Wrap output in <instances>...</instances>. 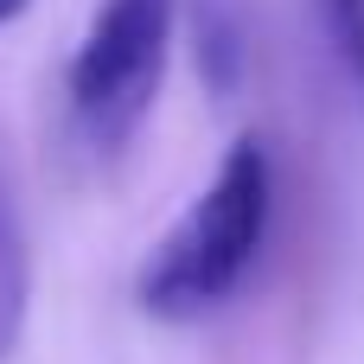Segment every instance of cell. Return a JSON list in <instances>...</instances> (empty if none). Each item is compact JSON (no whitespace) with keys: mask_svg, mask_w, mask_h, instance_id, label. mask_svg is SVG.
<instances>
[{"mask_svg":"<svg viewBox=\"0 0 364 364\" xmlns=\"http://www.w3.org/2000/svg\"><path fill=\"white\" fill-rule=\"evenodd\" d=\"M26 6H32V0H0V26H13V19H19Z\"/></svg>","mask_w":364,"mask_h":364,"instance_id":"cell-5","label":"cell"},{"mask_svg":"<svg viewBox=\"0 0 364 364\" xmlns=\"http://www.w3.org/2000/svg\"><path fill=\"white\" fill-rule=\"evenodd\" d=\"M179 0H96L70 64H64V115L77 147L115 154L154 109L173 64Z\"/></svg>","mask_w":364,"mask_h":364,"instance_id":"cell-2","label":"cell"},{"mask_svg":"<svg viewBox=\"0 0 364 364\" xmlns=\"http://www.w3.org/2000/svg\"><path fill=\"white\" fill-rule=\"evenodd\" d=\"M26 294H32V262H26V230H19V211L0 186V358L19 346V326H26Z\"/></svg>","mask_w":364,"mask_h":364,"instance_id":"cell-3","label":"cell"},{"mask_svg":"<svg viewBox=\"0 0 364 364\" xmlns=\"http://www.w3.org/2000/svg\"><path fill=\"white\" fill-rule=\"evenodd\" d=\"M269 211H275V166H269V147L256 134H243L218 160L211 186L173 218V230L141 262V275H134L141 314H154L166 326L218 314L250 282L262 237H269Z\"/></svg>","mask_w":364,"mask_h":364,"instance_id":"cell-1","label":"cell"},{"mask_svg":"<svg viewBox=\"0 0 364 364\" xmlns=\"http://www.w3.org/2000/svg\"><path fill=\"white\" fill-rule=\"evenodd\" d=\"M314 19H320V38L346 77V90L364 102V0H307Z\"/></svg>","mask_w":364,"mask_h":364,"instance_id":"cell-4","label":"cell"}]
</instances>
